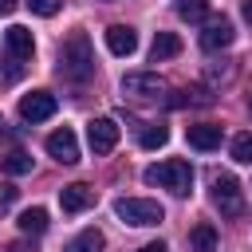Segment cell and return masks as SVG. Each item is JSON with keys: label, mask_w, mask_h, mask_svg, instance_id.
<instances>
[{"label": "cell", "mask_w": 252, "mask_h": 252, "mask_svg": "<svg viewBox=\"0 0 252 252\" xmlns=\"http://www.w3.org/2000/svg\"><path fill=\"white\" fill-rule=\"evenodd\" d=\"M189 248H193V252H213V248H217V228H213V224H193Z\"/></svg>", "instance_id": "d6986e66"}, {"label": "cell", "mask_w": 252, "mask_h": 252, "mask_svg": "<svg viewBox=\"0 0 252 252\" xmlns=\"http://www.w3.org/2000/svg\"><path fill=\"white\" fill-rule=\"evenodd\" d=\"M213 102H217V94L209 87H181L169 98V106H213Z\"/></svg>", "instance_id": "5bb4252c"}, {"label": "cell", "mask_w": 252, "mask_h": 252, "mask_svg": "<svg viewBox=\"0 0 252 252\" xmlns=\"http://www.w3.org/2000/svg\"><path fill=\"white\" fill-rule=\"evenodd\" d=\"M138 142H142V150H158V146H165V142H169V130H165L161 122H150V126H142Z\"/></svg>", "instance_id": "ffe728a7"}, {"label": "cell", "mask_w": 252, "mask_h": 252, "mask_svg": "<svg viewBox=\"0 0 252 252\" xmlns=\"http://www.w3.org/2000/svg\"><path fill=\"white\" fill-rule=\"evenodd\" d=\"M232 20L228 16H213V20H205V32H201V47L205 51H220V47H228L232 43Z\"/></svg>", "instance_id": "9c48e42d"}, {"label": "cell", "mask_w": 252, "mask_h": 252, "mask_svg": "<svg viewBox=\"0 0 252 252\" xmlns=\"http://www.w3.org/2000/svg\"><path fill=\"white\" fill-rule=\"evenodd\" d=\"M16 4H20V0H0V16H8V12H16Z\"/></svg>", "instance_id": "484cf974"}, {"label": "cell", "mask_w": 252, "mask_h": 252, "mask_svg": "<svg viewBox=\"0 0 252 252\" xmlns=\"http://www.w3.org/2000/svg\"><path fill=\"white\" fill-rule=\"evenodd\" d=\"M28 8H32L35 16H55V12L63 8V0H28Z\"/></svg>", "instance_id": "603a6c76"}, {"label": "cell", "mask_w": 252, "mask_h": 252, "mask_svg": "<svg viewBox=\"0 0 252 252\" xmlns=\"http://www.w3.org/2000/svg\"><path fill=\"white\" fill-rule=\"evenodd\" d=\"M114 213L122 224H134V228H150V224L165 220V209L150 197H122V201H114Z\"/></svg>", "instance_id": "3957f363"}, {"label": "cell", "mask_w": 252, "mask_h": 252, "mask_svg": "<svg viewBox=\"0 0 252 252\" xmlns=\"http://www.w3.org/2000/svg\"><path fill=\"white\" fill-rule=\"evenodd\" d=\"M20 232L24 236H39V232H47V209H24L20 213Z\"/></svg>", "instance_id": "2e32d148"}, {"label": "cell", "mask_w": 252, "mask_h": 252, "mask_svg": "<svg viewBox=\"0 0 252 252\" xmlns=\"http://www.w3.org/2000/svg\"><path fill=\"white\" fill-rule=\"evenodd\" d=\"M146 185H158V189H169V193L185 197L189 185H193V169H189V161L169 158V161H158V165L146 169Z\"/></svg>", "instance_id": "7a4b0ae2"}, {"label": "cell", "mask_w": 252, "mask_h": 252, "mask_svg": "<svg viewBox=\"0 0 252 252\" xmlns=\"http://www.w3.org/2000/svg\"><path fill=\"white\" fill-rule=\"evenodd\" d=\"M4 43H8V55H12V63H24V59H32V51H35V39H32V32H28L24 24H12V28L4 32Z\"/></svg>", "instance_id": "30bf717a"}, {"label": "cell", "mask_w": 252, "mask_h": 252, "mask_svg": "<svg viewBox=\"0 0 252 252\" xmlns=\"http://www.w3.org/2000/svg\"><path fill=\"white\" fill-rule=\"evenodd\" d=\"M47 154L59 161V165H75L79 161V138L71 126H59L55 134H47Z\"/></svg>", "instance_id": "8992f818"}, {"label": "cell", "mask_w": 252, "mask_h": 252, "mask_svg": "<svg viewBox=\"0 0 252 252\" xmlns=\"http://www.w3.org/2000/svg\"><path fill=\"white\" fill-rule=\"evenodd\" d=\"M106 47H110V55H134L138 51V32L130 24H110L106 28Z\"/></svg>", "instance_id": "7c38bea8"}, {"label": "cell", "mask_w": 252, "mask_h": 252, "mask_svg": "<svg viewBox=\"0 0 252 252\" xmlns=\"http://www.w3.org/2000/svg\"><path fill=\"white\" fill-rule=\"evenodd\" d=\"M138 252H169V248H165V244H161V240H150V244H142V248H138Z\"/></svg>", "instance_id": "d4e9b609"}, {"label": "cell", "mask_w": 252, "mask_h": 252, "mask_svg": "<svg viewBox=\"0 0 252 252\" xmlns=\"http://www.w3.org/2000/svg\"><path fill=\"white\" fill-rule=\"evenodd\" d=\"M177 16L185 24H201L209 16V0H177Z\"/></svg>", "instance_id": "44dd1931"}, {"label": "cell", "mask_w": 252, "mask_h": 252, "mask_svg": "<svg viewBox=\"0 0 252 252\" xmlns=\"http://www.w3.org/2000/svg\"><path fill=\"white\" fill-rule=\"evenodd\" d=\"M173 55H181V39L173 32H158L154 43H150V59L161 63V59H173Z\"/></svg>", "instance_id": "9a60e30c"}, {"label": "cell", "mask_w": 252, "mask_h": 252, "mask_svg": "<svg viewBox=\"0 0 252 252\" xmlns=\"http://www.w3.org/2000/svg\"><path fill=\"white\" fill-rule=\"evenodd\" d=\"M59 75L71 83H87L94 75V47H91L87 32H71L59 43Z\"/></svg>", "instance_id": "6da1fadb"}, {"label": "cell", "mask_w": 252, "mask_h": 252, "mask_svg": "<svg viewBox=\"0 0 252 252\" xmlns=\"http://www.w3.org/2000/svg\"><path fill=\"white\" fill-rule=\"evenodd\" d=\"M185 138H189L193 150H217V146H220V126H213V122H197V126L185 130Z\"/></svg>", "instance_id": "4fadbf2b"}, {"label": "cell", "mask_w": 252, "mask_h": 252, "mask_svg": "<svg viewBox=\"0 0 252 252\" xmlns=\"http://www.w3.org/2000/svg\"><path fill=\"white\" fill-rule=\"evenodd\" d=\"M213 205L220 209V217L244 213V193H240V181L232 173H213Z\"/></svg>", "instance_id": "277c9868"}, {"label": "cell", "mask_w": 252, "mask_h": 252, "mask_svg": "<svg viewBox=\"0 0 252 252\" xmlns=\"http://www.w3.org/2000/svg\"><path fill=\"white\" fill-rule=\"evenodd\" d=\"M161 75H154V71H126L122 75V91L126 94H138V98H158L161 94Z\"/></svg>", "instance_id": "ba28073f"}, {"label": "cell", "mask_w": 252, "mask_h": 252, "mask_svg": "<svg viewBox=\"0 0 252 252\" xmlns=\"http://www.w3.org/2000/svg\"><path fill=\"white\" fill-rule=\"evenodd\" d=\"M102 244H106V240H102V232H98V228H83V232H79L63 252H102Z\"/></svg>", "instance_id": "e0dca14e"}, {"label": "cell", "mask_w": 252, "mask_h": 252, "mask_svg": "<svg viewBox=\"0 0 252 252\" xmlns=\"http://www.w3.org/2000/svg\"><path fill=\"white\" fill-rule=\"evenodd\" d=\"M0 169H4V173H12V177H24V173H32V154L12 150V154H4V158H0Z\"/></svg>", "instance_id": "ac0fdd59"}, {"label": "cell", "mask_w": 252, "mask_h": 252, "mask_svg": "<svg viewBox=\"0 0 252 252\" xmlns=\"http://www.w3.org/2000/svg\"><path fill=\"white\" fill-rule=\"evenodd\" d=\"M8 252H32V248H28V244H24V240H16V244H12V248H8Z\"/></svg>", "instance_id": "83f0119b"}, {"label": "cell", "mask_w": 252, "mask_h": 252, "mask_svg": "<svg viewBox=\"0 0 252 252\" xmlns=\"http://www.w3.org/2000/svg\"><path fill=\"white\" fill-rule=\"evenodd\" d=\"M87 142L94 154H110L118 146V122L114 118H91L87 122Z\"/></svg>", "instance_id": "52a82bcc"}, {"label": "cell", "mask_w": 252, "mask_h": 252, "mask_svg": "<svg viewBox=\"0 0 252 252\" xmlns=\"http://www.w3.org/2000/svg\"><path fill=\"white\" fill-rule=\"evenodd\" d=\"M248 110H252V94H248Z\"/></svg>", "instance_id": "f546056e"}, {"label": "cell", "mask_w": 252, "mask_h": 252, "mask_svg": "<svg viewBox=\"0 0 252 252\" xmlns=\"http://www.w3.org/2000/svg\"><path fill=\"white\" fill-rule=\"evenodd\" d=\"M240 12H244V20L252 24V0H244V4H240Z\"/></svg>", "instance_id": "4316f807"}, {"label": "cell", "mask_w": 252, "mask_h": 252, "mask_svg": "<svg viewBox=\"0 0 252 252\" xmlns=\"http://www.w3.org/2000/svg\"><path fill=\"white\" fill-rule=\"evenodd\" d=\"M228 150H232V161H240V165H252V130L236 134Z\"/></svg>", "instance_id": "7402d4cb"}, {"label": "cell", "mask_w": 252, "mask_h": 252, "mask_svg": "<svg viewBox=\"0 0 252 252\" xmlns=\"http://www.w3.org/2000/svg\"><path fill=\"white\" fill-rule=\"evenodd\" d=\"M0 134H4V118H0Z\"/></svg>", "instance_id": "f1b7e54d"}, {"label": "cell", "mask_w": 252, "mask_h": 252, "mask_svg": "<svg viewBox=\"0 0 252 252\" xmlns=\"http://www.w3.org/2000/svg\"><path fill=\"white\" fill-rule=\"evenodd\" d=\"M59 205H63V213H83V209L94 205V189L83 185V181H71V185L59 189Z\"/></svg>", "instance_id": "8fae6325"}, {"label": "cell", "mask_w": 252, "mask_h": 252, "mask_svg": "<svg viewBox=\"0 0 252 252\" xmlns=\"http://www.w3.org/2000/svg\"><path fill=\"white\" fill-rule=\"evenodd\" d=\"M55 110H59V98L51 91H32V94L20 98V118L24 122H47Z\"/></svg>", "instance_id": "5b68a950"}, {"label": "cell", "mask_w": 252, "mask_h": 252, "mask_svg": "<svg viewBox=\"0 0 252 252\" xmlns=\"http://www.w3.org/2000/svg\"><path fill=\"white\" fill-rule=\"evenodd\" d=\"M16 193H20V189H16V185H8V181H4V185H0V217H4V213H8V209H12V205H16Z\"/></svg>", "instance_id": "cb8c5ba5"}]
</instances>
